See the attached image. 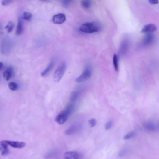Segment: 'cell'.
<instances>
[{
    "instance_id": "16",
    "label": "cell",
    "mask_w": 159,
    "mask_h": 159,
    "mask_svg": "<svg viewBox=\"0 0 159 159\" xmlns=\"http://www.w3.org/2000/svg\"><path fill=\"white\" fill-rule=\"evenodd\" d=\"M23 32V21H22L21 19H19L18 20V23H17V28H16V35H21Z\"/></svg>"
},
{
    "instance_id": "20",
    "label": "cell",
    "mask_w": 159,
    "mask_h": 159,
    "mask_svg": "<svg viewBox=\"0 0 159 159\" xmlns=\"http://www.w3.org/2000/svg\"><path fill=\"white\" fill-rule=\"evenodd\" d=\"M113 65L114 68L116 72H118L119 70V64H118V57L116 54L113 55Z\"/></svg>"
},
{
    "instance_id": "19",
    "label": "cell",
    "mask_w": 159,
    "mask_h": 159,
    "mask_svg": "<svg viewBox=\"0 0 159 159\" xmlns=\"http://www.w3.org/2000/svg\"><path fill=\"white\" fill-rule=\"evenodd\" d=\"M82 6L85 9L90 8L91 5V0H82L81 2Z\"/></svg>"
},
{
    "instance_id": "28",
    "label": "cell",
    "mask_w": 159,
    "mask_h": 159,
    "mask_svg": "<svg viewBox=\"0 0 159 159\" xmlns=\"http://www.w3.org/2000/svg\"><path fill=\"white\" fill-rule=\"evenodd\" d=\"M149 2L151 4H158V0H149Z\"/></svg>"
},
{
    "instance_id": "11",
    "label": "cell",
    "mask_w": 159,
    "mask_h": 159,
    "mask_svg": "<svg viewBox=\"0 0 159 159\" xmlns=\"http://www.w3.org/2000/svg\"><path fill=\"white\" fill-rule=\"evenodd\" d=\"M157 29V26L154 24H149L145 25L144 27L141 30V32L142 33H152L153 32L156 31Z\"/></svg>"
},
{
    "instance_id": "25",
    "label": "cell",
    "mask_w": 159,
    "mask_h": 159,
    "mask_svg": "<svg viewBox=\"0 0 159 159\" xmlns=\"http://www.w3.org/2000/svg\"><path fill=\"white\" fill-rule=\"evenodd\" d=\"M13 1H14V0H3V1H2V5L3 6L8 5V4H10L11 3H12Z\"/></svg>"
},
{
    "instance_id": "12",
    "label": "cell",
    "mask_w": 159,
    "mask_h": 159,
    "mask_svg": "<svg viewBox=\"0 0 159 159\" xmlns=\"http://www.w3.org/2000/svg\"><path fill=\"white\" fill-rule=\"evenodd\" d=\"M54 60H52L50 61V62L48 64L46 68L42 72V73H41L42 77H47L48 75L49 74V73L51 72L52 69L53 68V67H54Z\"/></svg>"
},
{
    "instance_id": "26",
    "label": "cell",
    "mask_w": 159,
    "mask_h": 159,
    "mask_svg": "<svg viewBox=\"0 0 159 159\" xmlns=\"http://www.w3.org/2000/svg\"><path fill=\"white\" fill-rule=\"evenodd\" d=\"M112 126H113V122L111 121H109L106 123V124L105 129L106 130H108L109 129H111Z\"/></svg>"
},
{
    "instance_id": "10",
    "label": "cell",
    "mask_w": 159,
    "mask_h": 159,
    "mask_svg": "<svg viewBox=\"0 0 159 159\" xmlns=\"http://www.w3.org/2000/svg\"><path fill=\"white\" fill-rule=\"evenodd\" d=\"M6 143L10 146L16 149H22L26 146V144L24 142H17V141L11 140H4Z\"/></svg>"
},
{
    "instance_id": "3",
    "label": "cell",
    "mask_w": 159,
    "mask_h": 159,
    "mask_svg": "<svg viewBox=\"0 0 159 159\" xmlns=\"http://www.w3.org/2000/svg\"><path fill=\"white\" fill-rule=\"evenodd\" d=\"M66 68H67V65L65 62L62 63L57 68L54 74V80L55 82L58 83L61 80L65 72Z\"/></svg>"
},
{
    "instance_id": "2",
    "label": "cell",
    "mask_w": 159,
    "mask_h": 159,
    "mask_svg": "<svg viewBox=\"0 0 159 159\" xmlns=\"http://www.w3.org/2000/svg\"><path fill=\"white\" fill-rule=\"evenodd\" d=\"M101 28L100 24L96 22H90V23H86L82 24L80 28V30L84 33L93 34L99 32Z\"/></svg>"
},
{
    "instance_id": "9",
    "label": "cell",
    "mask_w": 159,
    "mask_h": 159,
    "mask_svg": "<svg viewBox=\"0 0 159 159\" xmlns=\"http://www.w3.org/2000/svg\"><path fill=\"white\" fill-rule=\"evenodd\" d=\"M65 159H83V157L77 152H67L64 153Z\"/></svg>"
},
{
    "instance_id": "7",
    "label": "cell",
    "mask_w": 159,
    "mask_h": 159,
    "mask_svg": "<svg viewBox=\"0 0 159 159\" xmlns=\"http://www.w3.org/2000/svg\"><path fill=\"white\" fill-rule=\"evenodd\" d=\"M80 127H81V126L80 124H79L78 123L74 124L72 125L65 131V134L67 135H73L74 134H75L76 132L79 131Z\"/></svg>"
},
{
    "instance_id": "23",
    "label": "cell",
    "mask_w": 159,
    "mask_h": 159,
    "mask_svg": "<svg viewBox=\"0 0 159 159\" xmlns=\"http://www.w3.org/2000/svg\"><path fill=\"white\" fill-rule=\"evenodd\" d=\"M135 132L134 131H131L129 133H127L124 137V140H129L131 138H133V137L135 135Z\"/></svg>"
},
{
    "instance_id": "5",
    "label": "cell",
    "mask_w": 159,
    "mask_h": 159,
    "mask_svg": "<svg viewBox=\"0 0 159 159\" xmlns=\"http://www.w3.org/2000/svg\"><path fill=\"white\" fill-rule=\"evenodd\" d=\"M91 70L90 68H86L83 72L81 75H80L78 77H77L76 78L75 81L77 83H81V82H85L87 80H88L91 77Z\"/></svg>"
},
{
    "instance_id": "29",
    "label": "cell",
    "mask_w": 159,
    "mask_h": 159,
    "mask_svg": "<svg viewBox=\"0 0 159 159\" xmlns=\"http://www.w3.org/2000/svg\"><path fill=\"white\" fill-rule=\"evenodd\" d=\"M3 64L1 62H0V70L3 68Z\"/></svg>"
},
{
    "instance_id": "6",
    "label": "cell",
    "mask_w": 159,
    "mask_h": 159,
    "mask_svg": "<svg viewBox=\"0 0 159 159\" xmlns=\"http://www.w3.org/2000/svg\"><path fill=\"white\" fill-rule=\"evenodd\" d=\"M66 20V16L64 13H59L54 15L52 17V23L55 24H62Z\"/></svg>"
},
{
    "instance_id": "18",
    "label": "cell",
    "mask_w": 159,
    "mask_h": 159,
    "mask_svg": "<svg viewBox=\"0 0 159 159\" xmlns=\"http://www.w3.org/2000/svg\"><path fill=\"white\" fill-rule=\"evenodd\" d=\"M15 28V23L12 21H9L7 25L5 26V29L8 33H11Z\"/></svg>"
},
{
    "instance_id": "14",
    "label": "cell",
    "mask_w": 159,
    "mask_h": 159,
    "mask_svg": "<svg viewBox=\"0 0 159 159\" xmlns=\"http://www.w3.org/2000/svg\"><path fill=\"white\" fill-rule=\"evenodd\" d=\"M13 68L12 67L8 68L5 71L3 72V77L6 81L10 80L13 75Z\"/></svg>"
},
{
    "instance_id": "15",
    "label": "cell",
    "mask_w": 159,
    "mask_h": 159,
    "mask_svg": "<svg viewBox=\"0 0 159 159\" xmlns=\"http://www.w3.org/2000/svg\"><path fill=\"white\" fill-rule=\"evenodd\" d=\"M144 127L145 129L148 131H155L156 130V126L155 125V124H153V122H148L144 124Z\"/></svg>"
},
{
    "instance_id": "13",
    "label": "cell",
    "mask_w": 159,
    "mask_h": 159,
    "mask_svg": "<svg viewBox=\"0 0 159 159\" xmlns=\"http://www.w3.org/2000/svg\"><path fill=\"white\" fill-rule=\"evenodd\" d=\"M8 145L4 140L0 141V152L2 156L6 155L9 153V149L8 148Z\"/></svg>"
},
{
    "instance_id": "8",
    "label": "cell",
    "mask_w": 159,
    "mask_h": 159,
    "mask_svg": "<svg viewBox=\"0 0 159 159\" xmlns=\"http://www.w3.org/2000/svg\"><path fill=\"white\" fill-rule=\"evenodd\" d=\"M154 39H155V37H154V36L152 33H147L146 36L142 40V45L144 47L151 45L154 41Z\"/></svg>"
},
{
    "instance_id": "30",
    "label": "cell",
    "mask_w": 159,
    "mask_h": 159,
    "mask_svg": "<svg viewBox=\"0 0 159 159\" xmlns=\"http://www.w3.org/2000/svg\"><path fill=\"white\" fill-rule=\"evenodd\" d=\"M41 1H48V0H41Z\"/></svg>"
},
{
    "instance_id": "22",
    "label": "cell",
    "mask_w": 159,
    "mask_h": 159,
    "mask_svg": "<svg viewBox=\"0 0 159 159\" xmlns=\"http://www.w3.org/2000/svg\"><path fill=\"white\" fill-rule=\"evenodd\" d=\"M9 89L11 90V91H16L17 90V88H18V85L15 82H10L8 84Z\"/></svg>"
},
{
    "instance_id": "24",
    "label": "cell",
    "mask_w": 159,
    "mask_h": 159,
    "mask_svg": "<svg viewBox=\"0 0 159 159\" xmlns=\"http://www.w3.org/2000/svg\"><path fill=\"white\" fill-rule=\"evenodd\" d=\"M88 123H89L90 127H94L96 125L97 121H96V119H90L89 121H88Z\"/></svg>"
},
{
    "instance_id": "21",
    "label": "cell",
    "mask_w": 159,
    "mask_h": 159,
    "mask_svg": "<svg viewBox=\"0 0 159 159\" xmlns=\"http://www.w3.org/2000/svg\"><path fill=\"white\" fill-rule=\"evenodd\" d=\"M32 15L29 12H24L23 14V16H22V19L26 21H30L32 19Z\"/></svg>"
},
{
    "instance_id": "27",
    "label": "cell",
    "mask_w": 159,
    "mask_h": 159,
    "mask_svg": "<svg viewBox=\"0 0 159 159\" xmlns=\"http://www.w3.org/2000/svg\"><path fill=\"white\" fill-rule=\"evenodd\" d=\"M72 0H62V3L63 5L65 6H69L70 4H71Z\"/></svg>"
},
{
    "instance_id": "4",
    "label": "cell",
    "mask_w": 159,
    "mask_h": 159,
    "mask_svg": "<svg viewBox=\"0 0 159 159\" xmlns=\"http://www.w3.org/2000/svg\"><path fill=\"white\" fill-rule=\"evenodd\" d=\"M129 41L127 38H124L121 42L120 48H119V54L121 56H124L129 51Z\"/></svg>"
},
{
    "instance_id": "1",
    "label": "cell",
    "mask_w": 159,
    "mask_h": 159,
    "mask_svg": "<svg viewBox=\"0 0 159 159\" xmlns=\"http://www.w3.org/2000/svg\"><path fill=\"white\" fill-rule=\"evenodd\" d=\"M74 110V105L72 103H70L67 106L65 109L62 111L59 115L55 118V121L59 124H64L67 121L69 116Z\"/></svg>"
},
{
    "instance_id": "17",
    "label": "cell",
    "mask_w": 159,
    "mask_h": 159,
    "mask_svg": "<svg viewBox=\"0 0 159 159\" xmlns=\"http://www.w3.org/2000/svg\"><path fill=\"white\" fill-rule=\"evenodd\" d=\"M80 93L79 91H75L72 92V93L71 95V96H70V101H71L72 103L75 102V101L78 100V97L80 96Z\"/></svg>"
}]
</instances>
